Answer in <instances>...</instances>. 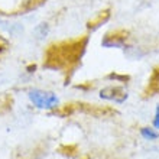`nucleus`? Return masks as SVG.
<instances>
[{
	"label": "nucleus",
	"mask_w": 159,
	"mask_h": 159,
	"mask_svg": "<svg viewBox=\"0 0 159 159\" xmlns=\"http://www.w3.org/2000/svg\"><path fill=\"white\" fill-rule=\"evenodd\" d=\"M109 17H110V10L100 12V13H98V16H97L96 19H93V20L88 22V28H90V29H97L100 25H103L104 22L109 20Z\"/></svg>",
	"instance_id": "4"
},
{
	"label": "nucleus",
	"mask_w": 159,
	"mask_h": 159,
	"mask_svg": "<svg viewBox=\"0 0 159 159\" xmlns=\"http://www.w3.org/2000/svg\"><path fill=\"white\" fill-rule=\"evenodd\" d=\"M100 97L104 100L114 101V103H123L127 98V91L119 85H109L100 91Z\"/></svg>",
	"instance_id": "2"
},
{
	"label": "nucleus",
	"mask_w": 159,
	"mask_h": 159,
	"mask_svg": "<svg viewBox=\"0 0 159 159\" xmlns=\"http://www.w3.org/2000/svg\"><path fill=\"white\" fill-rule=\"evenodd\" d=\"M109 78L117 80V81H127V80H129V77H127V75H119V74H110Z\"/></svg>",
	"instance_id": "8"
},
{
	"label": "nucleus",
	"mask_w": 159,
	"mask_h": 159,
	"mask_svg": "<svg viewBox=\"0 0 159 159\" xmlns=\"http://www.w3.org/2000/svg\"><path fill=\"white\" fill-rule=\"evenodd\" d=\"M9 48V41L3 36H0V55H3Z\"/></svg>",
	"instance_id": "7"
},
{
	"label": "nucleus",
	"mask_w": 159,
	"mask_h": 159,
	"mask_svg": "<svg viewBox=\"0 0 159 159\" xmlns=\"http://www.w3.org/2000/svg\"><path fill=\"white\" fill-rule=\"evenodd\" d=\"M126 39V32H114V34H109L106 35V38L103 39L101 45L106 48H121L125 45Z\"/></svg>",
	"instance_id": "3"
},
{
	"label": "nucleus",
	"mask_w": 159,
	"mask_h": 159,
	"mask_svg": "<svg viewBox=\"0 0 159 159\" xmlns=\"http://www.w3.org/2000/svg\"><path fill=\"white\" fill-rule=\"evenodd\" d=\"M140 134H142L145 139H149V140H155L159 138V133L155 132L153 129H149V127H142L140 129Z\"/></svg>",
	"instance_id": "5"
},
{
	"label": "nucleus",
	"mask_w": 159,
	"mask_h": 159,
	"mask_svg": "<svg viewBox=\"0 0 159 159\" xmlns=\"http://www.w3.org/2000/svg\"><path fill=\"white\" fill-rule=\"evenodd\" d=\"M29 98L36 106L38 109H55L58 104V97L51 91H43V90H32L29 91Z\"/></svg>",
	"instance_id": "1"
},
{
	"label": "nucleus",
	"mask_w": 159,
	"mask_h": 159,
	"mask_svg": "<svg viewBox=\"0 0 159 159\" xmlns=\"http://www.w3.org/2000/svg\"><path fill=\"white\" fill-rule=\"evenodd\" d=\"M48 30H49V28H48V23H41V25L35 29V34L38 35V38H43L46 34H48Z\"/></svg>",
	"instance_id": "6"
},
{
	"label": "nucleus",
	"mask_w": 159,
	"mask_h": 159,
	"mask_svg": "<svg viewBox=\"0 0 159 159\" xmlns=\"http://www.w3.org/2000/svg\"><path fill=\"white\" fill-rule=\"evenodd\" d=\"M153 126H155V129H159V106H158V109H156L155 119H153Z\"/></svg>",
	"instance_id": "9"
}]
</instances>
